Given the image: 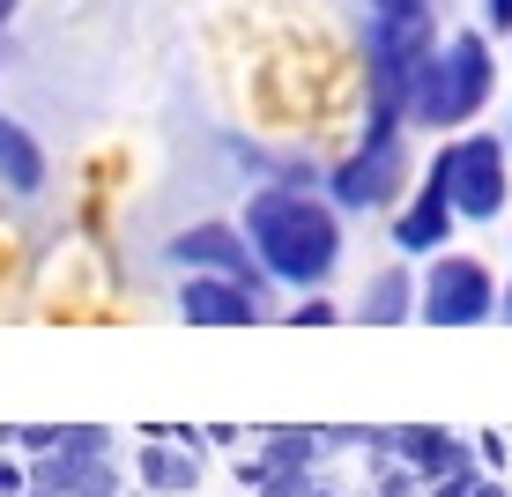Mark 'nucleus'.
I'll return each instance as SVG.
<instances>
[{
    "instance_id": "423d86ee",
    "label": "nucleus",
    "mask_w": 512,
    "mask_h": 497,
    "mask_svg": "<svg viewBox=\"0 0 512 497\" xmlns=\"http://www.w3.org/2000/svg\"><path fill=\"white\" fill-rule=\"evenodd\" d=\"M409 186V127H364L357 156L334 171V201L342 208H394Z\"/></svg>"
},
{
    "instance_id": "f8f14e48",
    "label": "nucleus",
    "mask_w": 512,
    "mask_h": 497,
    "mask_svg": "<svg viewBox=\"0 0 512 497\" xmlns=\"http://www.w3.org/2000/svg\"><path fill=\"white\" fill-rule=\"evenodd\" d=\"M409 453L423 460V468H446V460H453V446H446V438H409Z\"/></svg>"
},
{
    "instance_id": "ddd939ff",
    "label": "nucleus",
    "mask_w": 512,
    "mask_h": 497,
    "mask_svg": "<svg viewBox=\"0 0 512 497\" xmlns=\"http://www.w3.org/2000/svg\"><path fill=\"white\" fill-rule=\"evenodd\" d=\"M290 319H297V327H327V319H342V312H334L327 297H305V305H297Z\"/></svg>"
},
{
    "instance_id": "9d476101",
    "label": "nucleus",
    "mask_w": 512,
    "mask_h": 497,
    "mask_svg": "<svg viewBox=\"0 0 512 497\" xmlns=\"http://www.w3.org/2000/svg\"><path fill=\"white\" fill-rule=\"evenodd\" d=\"M0 193H15V201H38L45 193V149L15 119H0Z\"/></svg>"
},
{
    "instance_id": "f03ea898",
    "label": "nucleus",
    "mask_w": 512,
    "mask_h": 497,
    "mask_svg": "<svg viewBox=\"0 0 512 497\" xmlns=\"http://www.w3.org/2000/svg\"><path fill=\"white\" fill-rule=\"evenodd\" d=\"M438 52L431 0H372L364 23V67H372V127H409V97L423 60Z\"/></svg>"
},
{
    "instance_id": "6e6552de",
    "label": "nucleus",
    "mask_w": 512,
    "mask_h": 497,
    "mask_svg": "<svg viewBox=\"0 0 512 497\" xmlns=\"http://www.w3.org/2000/svg\"><path fill=\"white\" fill-rule=\"evenodd\" d=\"M453 223H461V208H453L446 179L431 171V179H423V186L409 193V208L394 216V245H401V253H446Z\"/></svg>"
},
{
    "instance_id": "39448f33",
    "label": "nucleus",
    "mask_w": 512,
    "mask_h": 497,
    "mask_svg": "<svg viewBox=\"0 0 512 497\" xmlns=\"http://www.w3.org/2000/svg\"><path fill=\"white\" fill-rule=\"evenodd\" d=\"M498 305H505V290L468 253H438L431 275L416 282V319H431V327H475V319H490Z\"/></svg>"
},
{
    "instance_id": "2eb2a0df",
    "label": "nucleus",
    "mask_w": 512,
    "mask_h": 497,
    "mask_svg": "<svg viewBox=\"0 0 512 497\" xmlns=\"http://www.w3.org/2000/svg\"><path fill=\"white\" fill-rule=\"evenodd\" d=\"M15 483H23V475H15V468H8V460H0V490H15Z\"/></svg>"
},
{
    "instance_id": "1a4fd4ad",
    "label": "nucleus",
    "mask_w": 512,
    "mask_h": 497,
    "mask_svg": "<svg viewBox=\"0 0 512 497\" xmlns=\"http://www.w3.org/2000/svg\"><path fill=\"white\" fill-rule=\"evenodd\" d=\"M179 312L193 319V327H253V319H260L253 290H245V282H231V275H186Z\"/></svg>"
},
{
    "instance_id": "f3484780",
    "label": "nucleus",
    "mask_w": 512,
    "mask_h": 497,
    "mask_svg": "<svg viewBox=\"0 0 512 497\" xmlns=\"http://www.w3.org/2000/svg\"><path fill=\"white\" fill-rule=\"evenodd\" d=\"M505 141H512V134H505Z\"/></svg>"
},
{
    "instance_id": "0eeeda50",
    "label": "nucleus",
    "mask_w": 512,
    "mask_h": 497,
    "mask_svg": "<svg viewBox=\"0 0 512 497\" xmlns=\"http://www.w3.org/2000/svg\"><path fill=\"white\" fill-rule=\"evenodd\" d=\"M171 253V268H186V275H231V282H253V238H245V223H193L179 230V238L164 245Z\"/></svg>"
},
{
    "instance_id": "7ed1b4c3",
    "label": "nucleus",
    "mask_w": 512,
    "mask_h": 497,
    "mask_svg": "<svg viewBox=\"0 0 512 497\" xmlns=\"http://www.w3.org/2000/svg\"><path fill=\"white\" fill-rule=\"evenodd\" d=\"M490 90H498V60H490V38H483V30L438 38V52L423 60V75H416L409 127H423V134H453V127H468V119L490 104Z\"/></svg>"
},
{
    "instance_id": "4468645a",
    "label": "nucleus",
    "mask_w": 512,
    "mask_h": 497,
    "mask_svg": "<svg viewBox=\"0 0 512 497\" xmlns=\"http://www.w3.org/2000/svg\"><path fill=\"white\" fill-rule=\"evenodd\" d=\"M15 8H23V0H0V30H8V23H15Z\"/></svg>"
},
{
    "instance_id": "9b49d317",
    "label": "nucleus",
    "mask_w": 512,
    "mask_h": 497,
    "mask_svg": "<svg viewBox=\"0 0 512 497\" xmlns=\"http://www.w3.org/2000/svg\"><path fill=\"white\" fill-rule=\"evenodd\" d=\"M364 319H379V327H394V319H416V282L401 268H386L364 282Z\"/></svg>"
},
{
    "instance_id": "f257e3e1",
    "label": "nucleus",
    "mask_w": 512,
    "mask_h": 497,
    "mask_svg": "<svg viewBox=\"0 0 512 497\" xmlns=\"http://www.w3.org/2000/svg\"><path fill=\"white\" fill-rule=\"evenodd\" d=\"M245 238H253L260 275L290 282V290H320L342 268V216L305 186H260L245 201Z\"/></svg>"
},
{
    "instance_id": "dca6fc26",
    "label": "nucleus",
    "mask_w": 512,
    "mask_h": 497,
    "mask_svg": "<svg viewBox=\"0 0 512 497\" xmlns=\"http://www.w3.org/2000/svg\"><path fill=\"white\" fill-rule=\"evenodd\" d=\"M505 319H512V282H505Z\"/></svg>"
},
{
    "instance_id": "20e7f679",
    "label": "nucleus",
    "mask_w": 512,
    "mask_h": 497,
    "mask_svg": "<svg viewBox=\"0 0 512 497\" xmlns=\"http://www.w3.org/2000/svg\"><path fill=\"white\" fill-rule=\"evenodd\" d=\"M431 171L446 179L461 223L505 216V201H512V141H498V134H461V141H446V149H438Z\"/></svg>"
}]
</instances>
